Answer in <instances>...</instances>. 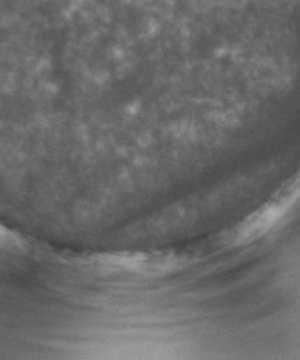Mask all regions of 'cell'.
I'll use <instances>...</instances> for the list:
<instances>
[{"instance_id":"cell-1","label":"cell","mask_w":300,"mask_h":360,"mask_svg":"<svg viewBox=\"0 0 300 360\" xmlns=\"http://www.w3.org/2000/svg\"><path fill=\"white\" fill-rule=\"evenodd\" d=\"M300 200V179L283 189L268 205L250 216L237 228V243H249L272 231Z\"/></svg>"}]
</instances>
